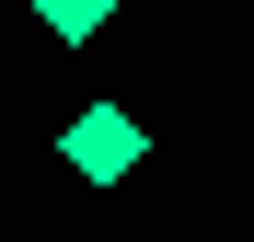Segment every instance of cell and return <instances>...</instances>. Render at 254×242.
<instances>
[{
  "label": "cell",
  "mask_w": 254,
  "mask_h": 242,
  "mask_svg": "<svg viewBox=\"0 0 254 242\" xmlns=\"http://www.w3.org/2000/svg\"><path fill=\"white\" fill-rule=\"evenodd\" d=\"M139 150H150V127H139L127 104H81L69 127H58V161H69L81 185H127V173H139Z\"/></svg>",
  "instance_id": "cell-1"
},
{
  "label": "cell",
  "mask_w": 254,
  "mask_h": 242,
  "mask_svg": "<svg viewBox=\"0 0 254 242\" xmlns=\"http://www.w3.org/2000/svg\"><path fill=\"white\" fill-rule=\"evenodd\" d=\"M104 12H116V0H35V23H47L58 47H81V35H104Z\"/></svg>",
  "instance_id": "cell-2"
}]
</instances>
